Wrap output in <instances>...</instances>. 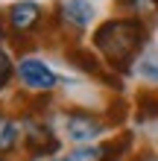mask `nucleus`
Segmentation results:
<instances>
[{"label": "nucleus", "instance_id": "nucleus-1", "mask_svg": "<svg viewBox=\"0 0 158 161\" xmlns=\"http://www.w3.org/2000/svg\"><path fill=\"white\" fill-rule=\"evenodd\" d=\"M146 41V30L144 24H138L135 18H120V21H106L100 30L94 32V44L108 56L111 64L117 68H129L132 56L144 47Z\"/></svg>", "mask_w": 158, "mask_h": 161}, {"label": "nucleus", "instance_id": "nucleus-2", "mask_svg": "<svg viewBox=\"0 0 158 161\" xmlns=\"http://www.w3.org/2000/svg\"><path fill=\"white\" fill-rule=\"evenodd\" d=\"M18 76H21V85L30 91H53L56 88V73L38 59H21L18 64Z\"/></svg>", "mask_w": 158, "mask_h": 161}, {"label": "nucleus", "instance_id": "nucleus-3", "mask_svg": "<svg viewBox=\"0 0 158 161\" xmlns=\"http://www.w3.org/2000/svg\"><path fill=\"white\" fill-rule=\"evenodd\" d=\"M64 123H68V138L76 141V144H88L103 132V120L94 117L91 111H70Z\"/></svg>", "mask_w": 158, "mask_h": 161}, {"label": "nucleus", "instance_id": "nucleus-4", "mask_svg": "<svg viewBox=\"0 0 158 161\" xmlns=\"http://www.w3.org/2000/svg\"><path fill=\"white\" fill-rule=\"evenodd\" d=\"M6 18H9V26H12L15 32H30L32 26L41 21V6L32 3V0H21V3H15L6 12Z\"/></svg>", "mask_w": 158, "mask_h": 161}, {"label": "nucleus", "instance_id": "nucleus-5", "mask_svg": "<svg viewBox=\"0 0 158 161\" xmlns=\"http://www.w3.org/2000/svg\"><path fill=\"white\" fill-rule=\"evenodd\" d=\"M59 9H62V21L76 26V30H85L91 24V18H94V6L88 0H64Z\"/></svg>", "mask_w": 158, "mask_h": 161}, {"label": "nucleus", "instance_id": "nucleus-6", "mask_svg": "<svg viewBox=\"0 0 158 161\" xmlns=\"http://www.w3.org/2000/svg\"><path fill=\"white\" fill-rule=\"evenodd\" d=\"M18 141V123L12 117L0 114V153H9Z\"/></svg>", "mask_w": 158, "mask_h": 161}, {"label": "nucleus", "instance_id": "nucleus-7", "mask_svg": "<svg viewBox=\"0 0 158 161\" xmlns=\"http://www.w3.org/2000/svg\"><path fill=\"white\" fill-rule=\"evenodd\" d=\"M62 161H106V149L103 147H79Z\"/></svg>", "mask_w": 158, "mask_h": 161}, {"label": "nucleus", "instance_id": "nucleus-8", "mask_svg": "<svg viewBox=\"0 0 158 161\" xmlns=\"http://www.w3.org/2000/svg\"><path fill=\"white\" fill-rule=\"evenodd\" d=\"M9 79H12V62H9V56L0 50V91L9 85Z\"/></svg>", "mask_w": 158, "mask_h": 161}, {"label": "nucleus", "instance_id": "nucleus-9", "mask_svg": "<svg viewBox=\"0 0 158 161\" xmlns=\"http://www.w3.org/2000/svg\"><path fill=\"white\" fill-rule=\"evenodd\" d=\"M141 161H158V158H155V155H144Z\"/></svg>", "mask_w": 158, "mask_h": 161}, {"label": "nucleus", "instance_id": "nucleus-10", "mask_svg": "<svg viewBox=\"0 0 158 161\" xmlns=\"http://www.w3.org/2000/svg\"><path fill=\"white\" fill-rule=\"evenodd\" d=\"M155 6H158V0H155Z\"/></svg>", "mask_w": 158, "mask_h": 161}, {"label": "nucleus", "instance_id": "nucleus-11", "mask_svg": "<svg viewBox=\"0 0 158 161\" xmlns=\"http://www.w3.org/2000/svg\"><path fill=\"white\" fill-rule=\"evenodd\" d=\"M120 3H123V0H120Z\"/></svg>", "mask_w": 158, "mask_h": 161}, {"label": "nucleus", "instance_id": "nucleus-12", "mask_svg": "<svg viewBox=\"0 0 158 161\" xmlns=\"http://www.w3.org/2000/svg\"><path fill=\"white\" fill-rule=\"evenodd\" d=\"M0 161H3V158H0Z\"/></svg>", "mask_w": 158, "mask_h": 161}, {"label": "nucleus", "instance_id": "nucleus-13", "mask_svg": "<svg viewBox=\"0 0 158 161\" xmlns=\"http://www.w3.org/2000/svg\"><path fill=\"white\" fill-rule=\"evenodd\" d=\"M59 161H62V158H59Z\"/></svg>", "mask_w": 158, "mask_h": 161}]
</instances>
